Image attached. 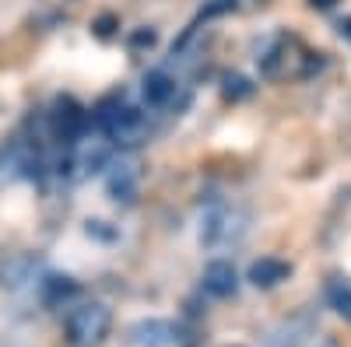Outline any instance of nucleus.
<instances>
[{
	"instance_id": "obj_1",
	"label": "nucleus",
	"mask_w": 351,
	"mask_h": 347,
	"mask_svg": "<svg viewBox=\"0 0 351 347\" xmlns=\"http://www.w3.org/2000/svg\"><path fill=\"white\" fill-rule=\"evenodd\" d=\"M109 326H112V312L106 302L74 305L64 320V333H67L71 347H99L109 337Z\"/></svg>"
},
{
	"instance_id": "obj_2",
	"label": "nucleus",
	"mask_w": 351,
	"mask_h": 347,
	"mask_svg": "<svg viewBox=\"0 0 351 347\" xmlns=\"http://www.w3.org/2000/svg\"><path fill=\"white\" fill-rule=\"evenodd\" d=\"M99 127H102V133L112 144H120V148H134V144H141V137H144V116L134 105L106 102L99 109Z\"/></svg>"
},
{
	"instance_id": "obj_3",
	"label": "nucleus",
	"mask_w": 351,
	"mask_h": 347,
	"mask_svg": "<svg viewBox=\"0 0 351 347\" xmlns=\"http://www.w3.org/2000/svg\"><path fill=\"white\" fill-rule=\"evenodd\" d=\"M200 281H204V292H208L211 298H232L236 287H239V274L228 259H211V264L204 267Z\"/></svg>"
},
{
	"instance_id": "obj_4",
	"label": "nucleus",
	"mask_w": 351,
	"mask_h": 347,
	"mask_svg": "<svg viewBox=\"0 0 351 347\" xmlns=\"http://www.w3.org/2000/svg\"><path fill=\"white\" fill-rule=\"evenodd\" d=\"M176 95V77L169 70H148L141 77V99L152 109H165Z\"/></svg>"
},
{
	"instance_id": "obj_5",
	"label": "nucleus",
	"mask_w": 351,
	"mask_h": 347,
	"mask_svg": "<svg viewBox=\"0 0 351 347\" xmlns=\"http://www.w3.org/2000/svg\"><path fill=\"white\" fill-rule=\"evenodd\" d=\"M106 186H109V196L112 200H134V193H137V165L130 158L109 165Z\"/></svg>"
},
{
	"instance_id": "obj_6",
	"label": "nucleus",
	"mask_w": 351,
	"mask_h": 347,
	"mask_svg": "<svg viewBox=\"0 0 351 347\" xmlns=\"http://www.w3.org/2000/svg\"><path fill=\"white\" fill-rule=\"evenodd\" d=\"M288 274H291V267L285 264V259H278V256H260V259H253V267H250V284H256V287H274V284L288 281Z\"/></svg>"
},
{
	"instance_id": "obj_7",
	"label": "nucleus",
	"mask_w": 351,
	"mask_h": 347,
	"mask_svg": "<svg viewBox=\"0 0 351 347\" xmlns=\"http://www.w3.org/2000/svg\"><path fill=\"white\" fill-rule=\"evenodd\" d=\"M32 270H36L32 256L14 253L8 259H0V284H4V287H21L28 277H32Z\"/></svg>"
},
{
	"instance_id": "obj_8",
	"label": "nucleus",
	"mask_w": 351,
	"mask_h": 347,
	"mask_svg": "<svg viewBox=\"0 0 351 347\" xmlns=\"http://www.w3.org/2000/svg\"><path fill=\"white\" fill-rule=\"evenodd\" d=\"M327 298H330V305L344 316V320H351V284L334 281V284L327 287Z\"/></svg>"
},
{
	"instance_id": "obj_9",
	"label": "nucleus",
	"mask_w": 351,
	"mask_h": 347,
	"mask_svg": "<svg viewBox=\"0 0 351 347\" xmlns=\"http://www.w3.org/2000/svg\"><path fill=\"white\" fill-rule=\"evenodd\" d=\"M43 284H46V298H49V302L67 298V295L77 292V284H74L71 277H49V281H43Z\"/></svg>"
},
{
	"instance_id": "obj_10",
	"label": "nucleus",
	"mask_w": 351,
	"mask_h": 347,
	"mask_svg": "<svg viewBox=\"0 0 351 347\" xmlns=\"http://www.w3.org/2000/svg\"><path fill=\"white\" fill-rule=\"evenodd\" d=\"M253 92V84L246 77H225V95L228 99H246Z\"/></svg>"
},
{
	"instance_id": "obj_11",
	"label": "nucleus",
	"mask_w": 351,
	"mask_h": 347,
	"mask_svg": "<svg viewBox=\"0 0 351 347\" xmlns=\"http://www.w3.org/2000/svg\"><path fill=\"white\" fill-rule=\"evenodd\" d=\"M225 11H236V0H215L200 11V18H215V14H225Z\"/></svg>"
},
{
	"instance_id": "obj_12",
	"label": "nucleus",
	"mask_w": 351,
	"mask_h": 347,
	"mask_svg": "<svg viewBox=\"0 0 351 347\" xmlns=\"http://www.w3.org/2000/svg\"><path fill=\"white\" fill-rule=\"evenodd\" d=\"M309 4H313V8H319V11H330V8L337 4V0H309Z\"/></svg>"
},
{
	"instance_id": "obj_13",
	"label": "nucleus",
	"mask_w": 351,
	"mask_h": 347,
	"mask_svg": "<svg viewBox=\"0 0 351 347\" xmlns=\"http://www.w3.org/2000/svg\"><path fill=\"white\" fill-rule=\"evenodd\" d=\"M109 25H112V18H102V21H99V28H95V32H99V36H109V32H112Z\"/></svg>"
},
{
	"instance_id": "obj_14",
	"label": "nucleus",
	"mask_w": 351,
	"mask_h": 347,
	"mask_svg": "<svg viewBox=\"0 0 351 347\" xmlns=\"http://www.w3.org/2000/svg\"><path fill=\"white\" fill-rule=\"evenodd\" d=\"M341 36H344V39H348V42H351V18H348V21H344V25H341Z\"/></svg>"
}]
</instances>
